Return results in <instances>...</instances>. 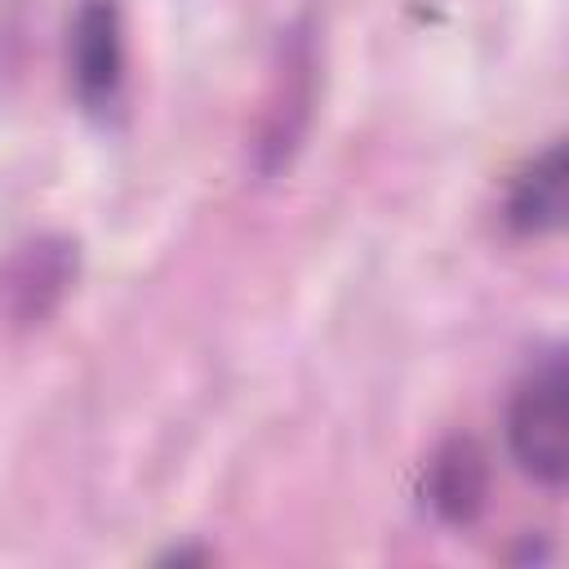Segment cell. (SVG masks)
I'll return each mask as SVG.
<instances>
[{
  "mask_svg": "<svg viewBox=\"0 0 569 569\" xmlns=\"http://www.w3.org/2000/svg\"><path fill=\"white\" fill-rule=\"evenodd\" d=\"M427 493H431V507L445 520H453V525L476 520L480 507H485V493H489V467H485L480 445L476 440H449L431 458Z\"/></svg>",
  "mask_w": 569,
  "mask_h": 569,
  "instance_id": "3",
  "label": "cell"
},
{
  "mask_svg": "<svg viewBox=\"0 0 569 569\" xmlns=\"http://www.w3.org/2000/svg\"><path fill=\"white\" fill-rule=\"evenodd\" d=\"M71 80L89 111H107L124 80V31L116 0H84L71 22Z\"/></svg>",
  "mask_w": 569,
  "mask_h": 569,
  "instance_id": "2",
  "label": "cell"
},
{
  "mask_svg": "<svg viewBox=\"0 0 569 569\" xmlns=\"http://www.w3.org/2000/svg\"><path fill=\"white\" fill-rule=\"evenodd\" d=\"M565 147H547L511 187V200H507V222L520 231V236H542V231H556L565 222Z\"/></svg>",
  "mask_w": 569,
  "mask_h": 569,
  "instance_id": "4",
  "label": "cell"
},
{
  "mask_svg": "<svg viewBox=\"0 0 569 569\" xmlns=\"http://www.w3.org/2000/svg\"><path fill=\"white\" fill-rule=\"evenodd\" d=\"M507 440L516 462L542 480L565 485L569 476V409H565V360L547 356L538 369L525 373V382L511 396L507 409Z\"/></svg>",
  "mask_w": 569,
  "mask_h": 569,
  "instance_id": "1",
  "label": "cell"
}]
</instances>
